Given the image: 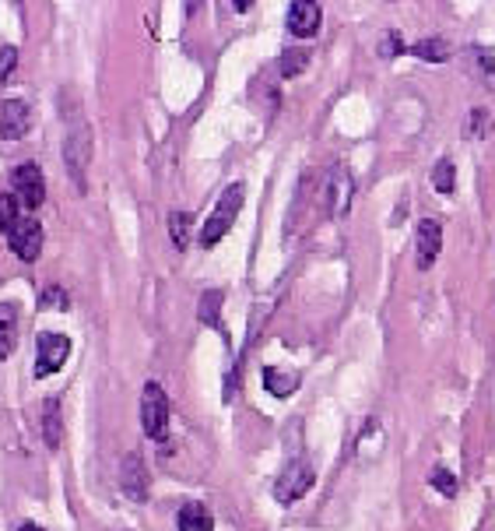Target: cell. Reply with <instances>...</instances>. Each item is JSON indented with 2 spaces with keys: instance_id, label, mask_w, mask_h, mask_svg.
Segmentation results:
<instances>
[{
  "instance_id": "obj_16",
  "label": "cell",
  "mask_w": 495,
  "mask_h": 531,
  "mask_svg": "<svg viewBox=\"0 0 495 531\" xmlns=\"http://www.w3.org/2000/svg\"><path fill=\"white\" fill-rule=\"evenodd\" d=\"M14 341H18V306L0 303V359L14 352Z\"/></svg>"
},
{
  "instance_id": "obj_8",
  "label": "cell",
  "mask_w": 495,
  "mask_h": 531,
  "mask_svg": "<svg viewBox=\"0 0 495 531\" xmlns=\"http://www.w3.org/2000/svg\"><path fill=\"white\" fill-rule=\"evenodd\" d=\"M352 198H355V180H352V172L344 166H334L327 176V215L330 219L348 215Z\"/></svg>"
},
{
  "instance_id": "obj_27",
  "label": "cell",
  "mask_w": 495,
  "mask_h": 531,
  "mask_svg": "<svg viewBox=\"0 0 495 531\" xmlns=\"http://www.w3.org/2000/svg\"><path fill=\"white\" fill-rule=\"evenodd\" d=\"M14 67H18V50L14 46H0V85L11 78Z\"/></svg>"
},
{
  "instance_id": "obj_21",
  "label": "cell",
  "mask_w": 495,
  "mask_h": 531,
  "mask_svg": "<svg viewBox=\"0 0 495 531\" xmlns=\"http://www.w3.org/2000/svg\"><path fill=\"white\" fill-rule=\"evenodd\" d=\"M432 187H435L439 194H450V191L457 187V176H454V163H450V159H439V163L432 166Z\"/></svg>"
},
{
  "instance_id": "obj_4",
  "label": "cell",
  "mask_w": 495,
  "mask_h": 531,
  "mask_svg": "<svg viewBox=\"0 0 495 531\" xmlns=\"http://www.w3.org/2000/svg\"><path fill=\"white\" fill-rule=\"evenodd\" d=\"M70 356V338L57 331H42L35 338V377H50L67 363Z\"/></svg>"
},
{
  "instance_id": "obj_12",
  "label": "cell",
  "mask_w": 495,
  "mask_h": 531,
  "mask_svg": "<svg viewBox=\"0 0 495 531\" xmlns=\"http://www.w3.org/2000/svg\"><path fill=\"white\" fill-rule=\"evenodd\" d=\"M120 482H124V493L131 499H144L151 489V479H148V468L141 461V454H124V465H120Z\"/></svg>"
},
{
  "instance_id": "obj_5",
  "label": "cell",
  "mask_w": 495,
  "mask_h": 531,
  "mask_svg": "<svg viewBox=\"0 0 495 531\" xmlns=\"http://www.w3.org/2000/svg\"><path fill=\"white\" fill-rule=\"evenodd\" d=\"M309 486H313V468L296 458V461H289L281 468V475L274 482V499L278 503H296V499L309 493Z\"/></svg>"
},
{
  "instance_id": "obj_13",
  "label": "cell",
  "mask_w": 495,
  "mask_h": 531,
  "mask_svg": "<svg viewBox=\"0 0 495 531\" xmlns=\"http://www.w3.org/2000/svg\"><path fill=\"white\" fill-rule=\"evenodd\" d=\"M42 440H46L50 451H57L60 440H64V412H60V398L57 395L46 398V405H42Z\"/></svg>"
},
{
  "instance_id": "obj_26",
  "label": "cell",
  "mask_w": 495,
  "mask_h": 531,
  "mask_svg": "<svg viewBox=\"0 0 495 531\" xmlns=\"http://www.w3.org/2000/svg\"><path fill=\"white\" fill-rule=\"evenodd\" d=\"M485 131H489V113H485V109H471L467 137H485Z\"/></svg>"
},
{
  "instance_id": "obj_19",
  "label": "cell",
  "mask_w": 495,
  "mask_h": 531,
  "mask_svg": "<svg viewBox=\"0 0 495 531\" xmlns=\"http://www.w3.org/2000/svg\"><path fill=\"white\" fill-rule=\"evenodd\" d=\"M190 229H194V215L190 211H169V236L176 250L190 247Z\"/></svg>"
},
{
  "instance_id": "obj_28",
  "label": "cell",
  "mask_w": 495,
  "mask_h": 531,
  "mask_svg": "<svg viewBox=\"0 0 495 531\" xmlns=\"http://www.w3.org/2000/svg\"><path fill=\"white\" fill-rule=\"evenodd\" d=\"M42 303H46V306H60V310H67V306H70L67 293H64V289H57V285H46V289H42Z\"/></svg>"
},
{
  "instance_id": "obj_9",
  "label": "cell",
  "mask_w": 495,
  "mask_h": 531,
  "mask_svg": "<svg viewBox=\"0 0 495 531\" xmlns=\"http://www.w3.org/2000/svg\"><path fill=\"white\" fill-rule=\"evenodd\" d=\"M29 127H32V109H29V102H22V99L0 102V137H4V141L25 137Z\"/></svg>"
},
{
  "instance_id": "obj_17",
  "label": "cell",
  "mask_w": 495,
  "mask_h": 531,
  "mask_svg": "<svg viewBox=\"0 0 495 531\" xmlns=\"http://www.w3.org/2000/svg\"><path fill=\"white\" fill-rule=\"evenodd\" d=\"M176 528L179 531H215V517L204 503H187L176 517Z\"/></svg>"
},
{
  "instance_id": "obj_1",
  "label": "cell",
  "mask_w": 495,
  "mask_h": 531,
  "mask_svg": "<svg viewBox=\"0 0 495 531\" xmlns=\"http://www.w3.org/2000/svg\"><path fill=\"white\" fill-rule=\"evenodd\" d=\"M243 198H246V187H243V183L225 187V194L218 198L215 211H211V219H207L204 229H200V243H204V247H215L222 236L229 233L232 222H235V215H239V208H243Z\"/></svg>"
},
{
  "instance_id": "obj_24",
  "label": "cell",
  "mask_w": 495,
  "mask_h": 531,
  "mask_svg": "<svg viewBox=\"0 0 495 531\" xmlns=\"http://www.w3.org/2000/svg\"><path fill=\"white\" fill-rule=\"evenodd\" d=\"M432 489H439L443 497H457V479H454V471H446V468H435L429 475Z\"/></svg>"
},
{
  "instance_id": "obj_23",
  "label": "cell",
  "mask_w": 495,
  "mask_h": 531,
  "mask_svg": "<svg viewBox=\"0 0 495 531\" xmlns=\"http://www.w3.org/2000/svg\"><path fill=\"white\" fill-rule=\"evenodd\" d=\"M222 299H225L222 289L204 293V299H200V321H204V324H218V303H222Z\"/></svg>"
},
{
  "instance_id": "obj_20",
  "label": "cell",
  "mask_w": 495,
  "mask_h": 531,
  "mask_svg": "<svg viewBox=\"0 0 495 531\" xmlns=\"http://www.w3.org/2000/svg\"><path fill=\"white\" fill-rule=\"evenodd\" d=\"M309 67V53L306 50H285L281 53V61H278V70H281V78H296Z\"/></svg>"
},
{
  "instance_id": "obj_29",
  "label": "cell",
  "mask_w": 495,
  "mask_h": 531,
  "mask_svg": "<svg viewBox=\"0 0 495 531\" xmlns=\"http://www.w3.org/2000/svg\"><path fill=\"white\" fill-rule=\"evenodd\" d=\"M18 531H42V528H39V525H22Z\"/></svg>"
},
{
  "instance_id": "obj_25",
  "label": "cell",
  "mask_w": 495,
  "mask_h": 531,
  "mask_svg": "<svg viewBox=\"0 0 495 531\" xmlns=\"http://www.w3.org/2000/svg\"><path fill=\"white\" fill-rule=\"evenodd\" d=\"M408 46H404V39H400V33H387L383 35V42H380V57L383 61H394V57H400Z\"/></svg>"
},
{
  "instance_id": "obj_18",
  "label": "cell",
  "mask_w": 495,
  "mask_h": 531,
  "mask_svg": "<svg viewBox=\"0 0 495 531\" xmlns=\"http://www.w3.org/2000/svg\"><path fill=\"white\" fill-rule=\"evenodd\" d=\"M408 50H411L418 61H426V64H443V61H450V53H454L450 42H446V39H435V35H432V39H418V42L408 46Z\"/></svg>"
},
{
  "instance_id": "obj_11",
  "label": "cell",
  "mask_w": 495,
  "mask_h": 531,
  "mask_svg": "<svg viewBox=\"0 0 495 531\" xmlns=\"http://www.w3.org/2000/svg\"><path fill=\"white\" fill-rule=\"evenodd\" d=\"M439 250H443V226H439L435 219H422V222H418V233H415V254H418V267L426 271V267L435 265Z\"/></svg>"
},
{
  "instance_id": "obj_2",
  "label": "cell",
  "mask_w": 495,
  "mask_h": 531,
  "mask_svg": "<svg viewBox=\"0 0 495 531\" xmlns=\"http://www.w3.org/2000/svg\"><path fill=\"white\" fill-rule=\"evenodd\" d=\"M92 163V127L78 120L64 137V166L78 187H85V169Z\"/></svg>"
},
{
  "instance_id": "obj_10",
  "label": "cell",
  "mask_w": 495,
  "mask_h": 531,
  "mask_svg": "<svg viewBox=\"0 0 495 531\" xmlns=\"http://www.w3.org/2000/svg\"><path fill=\"white\" fill-rule=\"evenodd\" d=\"M320 22H324V11H320V4H316V0H292V7H289V14H285L289 33L298 35V39L316 35Z\"/></svg>"
},
{
  "instance_id": "obj_15",
  "label": "cell",
  "mask_w": 495,
  "mask_h": 531,
  "mask_svg": "<svg viewBox=\"0 0 495 531\" xmlns=\"http://www.w3.org/2000/svg\"><path fill=\"white\" fill-rule=\"evenodd\" d=\"M383 443H387V433H383V423L380 419H369L359 433V443H355V454L362 458V461H372V458H380L383 454Z\"/></svg>"
},
{
  "instance_id": "obj_14",
  "label": "cell",
  "mask_w": 495,
  "mask_h": 531,
  "mask_svg": "<svg viewBox=\"0 0 495 531\" xmlns=\"http://www.w3.org/2000/svg\"><path fill=\"white\" fill-rule=\"evenodd\" d=\"M298 384H302V373L298 369H278V366H267L264 369V387L267 395H274V398L296 395Z\"/></svg>"
},
{
  "instance_id": "obj_22",
  "label": "cell",
  "mask_w": 495,
  "mask_h": 531,
  "mask_svg": "<svg viewBox=\"0 0 495 531\" xmlns=\"http://www.w3.org/2000/svg\"><path fill=\"white\" fill-rule=\"evenodd\" d=\"M18 204H22V200L14 198V194H0V233L4 236L11 233V229L18 226V219H22V215H18Z\"/></svg>"
},
{
  "instance_id": "obj_6",
  "label": "cell",
  "mask_w": 495,
  "mask_h": 531,
  "mask_svg": "<svg viewBox=\"0 0 495 531\" xmlns=\"http://www.w3.org/2000/svg\"><path fill=\"white\" fill-rule=\"evenodd\" d=\"M11 187H14V198L22 200L29 211H35V208L46 200V180H42V172H39L35 163L14 166V172H11Z\"/></svg>"
},
{
  "instance_id": "obj_7",
  "label": "cell",
  "mask_w": 495,
  "mask_h": 531,
  "mask_svg": "<svg viewBox=\"0 0 495 531\" xmlns=\"http://www.w3.org/2000/svg\"><path fill=\"white\" fill-rule=\"evenodd\" d=\"M7 247L14 250V257H22V261L32 265L35 257L42 254V226L35 219H29V215H22L18 226L7 233Z\"/></svg>"
},
{
  "instance_id": "obj_3",
  "label": "cell",
  "mask_w": 495,
  "mask_h": 531,
  "mask_svg": "<svg viewBox=\"0 0 495 531\" xmlns=\"http://www.w3.org/2000/svg\"><path fill=\"white\" fill-rule=\"evenodd\" d=\"M141 426L151 440L169 436V395L151 380L144 384V398H141Z\"/></svg>"
}]
</instances>
